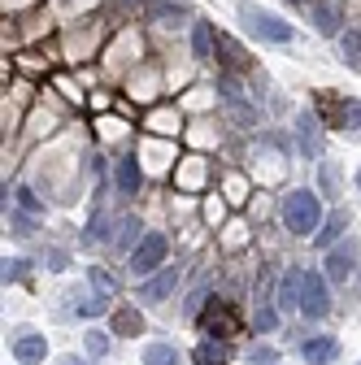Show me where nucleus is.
Masks as SVG:
<instances>
[{"mask_svg": "<svg viewBox=\"0 0 361 365\" xmlns=\"http://www.w3.org/2000/svg\"><path fill=\"white\" fill-rule=\"evenodd\" d=\"M318 217H322V205L313 192H288L283 196V226L292 235H309L318 226Z\"/></svg>", "mask_w": 361, "mask_h": 365, "instance_id": "f257e3e1", "label": "nucleus"}, {"mask_svg": "<svg viewBox=\"0 0 361 365\" xmlns=\"http://www.w3.org/2000/svg\"><path fill=\"white\" fill-rule=\"evenodd\" d=\"M166 248H170V244H166V235L148 231L140 244H135V252H131V269L140 274V279H148L153 269H161V265H166Z\"/></svg>", "mask_w": 361, "mask_h": 365, "instance_id": "f03ea898", "label": "nucleus"}, {"mask_svg": "<svg viewBox=\"0 0 361 365\" xmlns=\"http://www.w3.org/2000/svg\"><path fill=\"white\" fill-rule=\"evenodd\" d=\"M244 22L253 26V35H261L270 43H292V26L279 22L275 14H265V9H244Z\"/></svg>", "mask_w": 361, "mask_h": 365, "instance_id": "7ed1b4c3", "label": "nucleus"}, {"mask_svg": "<svg viewBox=\"0 0 361 365\" xmlns=\"http://www.w3.org/2000/svg\"><path fill=\"white\" fill-rule=\"evenodd\" d=\"M331 309V292L322 283V274H305V287H300V313L305 317H322Z\"/></svg>", "mask_w": 361, "mask_h": 365, "instance_id": "20e7f679", "label": "nucleus"}, {"mask_svg": "<svg viewBox=\"0 0 361 365\" xmlns=\"http://www.w3.org/2000/svg\"><path fill=\"white\" fill-rule=\"evenodd\" d=\"M174 287H178V269H157L153 279H144V287H140V300L157 304V300H166Z\"/></svg>", "mask_w": 361, "mask_h": 365, "instance_id": "39448f33", "label": "nucleus"}, {"mask_svg": "<svg viewBox=\"0 0 361 365\" xmlns=\"http://www.w3.org/2000/svg\"><path fill=\"white\" fill-rule=\"evenodd\" d=\"M113 178H118V192H122V196H135V192H140V182H144L140 161H135V157H122L118 170H113Z\"/></svg>", "mask_w": 361, "mask_h": 365, "instance_id": "423d86ee", "label": "nucleus"}, {"mask_svg": "<svg viewBox=\"0 0 361 365\" xmlns=\"http://www.w3.org/2000/svg\"><path fill=\"white\" fill-rule=\"evenodd\" d=\"M327 113H331L335 126H344V130H361V101H348V96H344V101H331Z\"/></svg>", "mask_w": 361, "mask_h": 365, "instance_id": "0eeeda50", "label": "nucleus"}, {"mask_svg": "<svg viewBox=\"0 0 361 365\" xmlns=\"http://www.w3.org/2000/svg\"><path fill=\"white\" fill-rule=\"evenodd\" d=\"M352 261H357V244H344V248H335V252L327 257V279L344 283L348 274H352Z\"/></svg>", "mask_w": 361, "mask_h": 365, "instance_id": "6e6552de", "label": "nucleus"}, {"mask_svg": "<svg viewBox=\"0 0 361 365\" xmlns=\"http://www.w3.org/2000/svg\"><path fill=\"white\" fill-rule=\"evenodd\" d=\"M300 287H305V274L300 269H288L283 283H279V309H296L300 304Z\"/></svg>", "mask_w": 361, "mask_h": 365, "instance_id": "1a4fd4ad", "label": "nucleus"}, {"mask_svg": "<svg viewBox=\"0 0 361 365\" xmlns=\"http://www.w3.org/2000/svg\"><path fill=\"white\" fill-rule=\"evenodd\" d=\"M14 352H18V361H22V365H35V361H44L49 344H44V335H22V339L14 344Z\"/></svg>", "mask_w": 361, "mask_h": 365, "instance_id": "9d476101", "label": "nucleus"}, {"mask_svg": "<svg viewBox=\"0 0 361 365\" xmlns=\"http://www.w3.org/2000/svg\"><path fill=\"white\" fill-rule=\"evenodd\" d=\"M227 361H231V348L218 344V339H205L196 348V365H227Z\"/></svg>", "mask_w": 361, "mask_h": 365, "instance_id": "9b49d317", "label": "nucleus"}, {"mask_svg": "<svg viewBox=\"0 0 361 365\" xmlns=\"http://www.w3.org/2000/svg\"><path fill=\"white\" fill-rule=\"evenodd\" d=\"M300 352H305V361H309V365H322V361H331V356L340 352V344H335V339H309Z\"/></svg>", "mask_w": 361, "mask_h": 365, "instance_id": "f8f14e48", "label": "nucleus"}, {"mask_svg": "<svg viewBox=\"0 0 361 365\" xmlns=\"http://www.w3.org/2000/svg\"><path fill=\"white\" fill-rule=\"evenodd\" d=\"M144 331V317L135 309H118L113 313V335H140Z\"/></svg>", "mask_w": 361, "mask_h": 365, "instance_id": "ddd939ff", "label": "nucleus"}, {"mask_svg": "<svg viewBox=\"0 0 361 365\" xmlns=\"http://www.w3.org/2000/svg\"><path fill=\"white\" fill-rule=\"evenodd\" d=\"M192 53H196L200 61L213 57V31H209V22H196V26H192Z\"/></svg>", "mask_w": 361, "mask_h": 365, "instance_id": "4468645a", "label": "nucleus"}, {"mask_svg": "<svg viewBox=\"0 0 361 365\" xmlns=\"http://www.w3.org/2000/svg\"><path fill=\"white\" fill-rule=\"evenodd\" d=\"M144 365H178V352H174L170 344H148Z\"/></svg>", "mask_w": 361, "mask_h": 365, "instance_id": "2eb2a0df", "label": "nucleus"}, {"mask_svg": "<svg viewBox=\"0 0 361 365\" xmlns=\"http://www.w3.org/2000/svg\"><path fill=\"white\" fill-rule=\"evenodd\" d=\"M92 287H96L101 296H118V279H113L105 265H92Z\"/></svg>", "mask_w": 361, "mask_h": 365, "instance_id": "dca6fc26", "label": "nucleus"}, {"mask_svg": "<svg viewBox=\"0 0 361 365\" xmlns=\"http://www.w3.org/2000/svg\"><path fill=\"white\" fill-rule=\"evenodd\" d=\"M313 26H318L322 35H335V31H340V22H335V14H331L327 5H313Z\"/></svg>", "mask_w": 361, "mask_h": 365, "instance_id": "f3484780", "label": "nucleus"}, {"mask_svg": "<svg viewBox=\"0 0 361 365\" xmlns=\"http://www.w3.org/2000/svg\"><path fill=\"white\" fill-rule=\"evenodd\" d=\"M235 331V317H231V309H213L209 317H205V331Z\"/></svg>", "mask_w": 361, "mask_h": 365, "instance_id": "a211bd4d", "label": "nucleus"}, {"mask_svg": "<svg viewBox=\"0 0 361 365\" xmlns=\"http://www.w3.org/2000/svg\"><path fill=\"white\" fill-rule=\"evenodd\" d=\"M105 300H109V296H87V300H78V313H83V317H101V313L109 309Z\"/></svg>", "mask_w": 361, "mask_h": 365, "instance_id": "6ab92c4d", "label": "nucleus"}, {"mask_svg": "<svg viewBox=\"0 0 361 365\" xmlns=\"http://www.w3.org/2000/svg\"><path fill=\"white\" fill-rule=\"evenodd\" d=\"M87 352H92V356H105V352H109V335H105V331H87Z\"/></svg>", "mask_w": 361, "mask_h": 365, "instance_id": "aec40b11", "label": "nucleus"}, {"mask_svg": "<svg viewBox=\"0 0 361 365\" xmlns=\"http://www.w3.org/2000/svg\"><path fill=\"white\" fill-rule=\"evenodd\" d=\"M135 231H140V222H135V217H122V226H118V235H113V240L126 248V244H135Z\"/></svg>", "mask_w": 361, "mask_h": 365, "instance_id": "412c9836", "label": "nucleus"}, {"mask_svg": "<svg viewBox=\"0 0 361 365\" xmlns=\"http://www.w3.org/2000/svg\"><path fill=\"white\" fill-rule=\"evenodd\" d=\"M18 205H22L26 213H39V209H44V200H39L31 187H18Z\"/></svg>", "mask_w": 361, "mask_h": 365, "instance_id": "4be33fe9", "label": "nucleus"}, {"mask_svg": "<svg viewBox=\"0 0 361 365\" xmlns=\"http://www.w3.org/2000/svg\"><path fill=\"white\" fill-rule=\"evenodd\" d=\"M340 231H344V213H335V217L327 222V231L318 235V244H335V235H340Z\"/></svg>", "mask_w": 361, "mask_h": 365, "instance_id": "5701e85b", "label": "nucleus"}, {"mask_svg": "<svg viewBox=\"0 0 361 365\" xmlns=\"http://www.w3.org/2000/svg\"><path fill=\"white\" fill-rule=\"evenodd\" d=\"M344 53H348V61H357V57H361V35H352V31L344 35Z\"/></svg>", "mask_w": 361, "mask_h": 365, "instance_id": "b1692460", "label": "nucleus"}, {"mask_svg": "<svg viewBox=\"0 0 361 365\" xmlns=\"http://www.w3.org/2000/svg\"><path fill=\"white\" fill-rule=\"evenodd\" d=\"M22 274H26V261H5V283L9 279H22Z\"/></svg>", "mask_w": 361, "mask_h": 365, "instance_id": "393cba45", "label": "nucleus"}, {"mask_svg": "<svg viewBox=\"0 0 361 365\" xmlns=\"http://www.w3.org/2000/svg\"><path fill=\"white\" fill-rule=\"evenodd\" d=\"M253 327H257V331H270V327H275V313H270V309H261V313L253 317Z\"/></svg>", "mask_w": 361, "mask_h": 365, "instance_id": "a878e982", "label": "nucleus"}, {"mask_svg": "<svg viewBox=\"0 0 361 365\" xmlns=\"http://www.w3.org/2000/svg\"><path fill=\"white\" fill-rule=\"evenodd\" d=\"M253 361H257V365H275V352H265V348H261V352H253Z\"/></svg>", "mask_w": 361, "mask_h": 365, "instance_id": "bb28decb", "label": "nucleus"}, {"mask_svg": "<svg viewBox=\"0 0 361 365\" xmlns=\"http://www.w3.org/2000/svg\"><path fill=\"white\" fill-rule=\"evenodd\" d=\"M61 365H83V361H74V356H70V361H61Z\"/></svg>", "mask_w": 361, "mask_h": 365, "instance_id": "cd10ccee", "label": "nucleus"}, {"mask_svg": "<svg viewBox=\"0 0 361 365\" xmlns=\"http://www.w3.org/2000/svg\"><path fill=\"white\" fill-rule=\"evenodd\" d=\"M357 187H361V170H357Z\"/></svg>", "mask_w": 361, "mask_h": 365, "instance_id": "c85d7f7f", "label": "nucleus"}]
</instances>
